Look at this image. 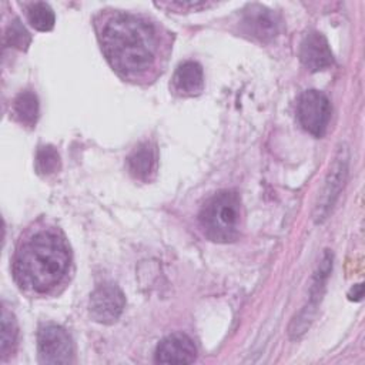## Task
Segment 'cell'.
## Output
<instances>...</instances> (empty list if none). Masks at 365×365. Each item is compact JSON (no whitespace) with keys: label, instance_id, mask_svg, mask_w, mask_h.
Wrapping results in <instances>:
<instances>
[{"label":"cell","instance_id":"obj_1","mask_svg":"<svg viewBox=\"0 0 365 365\" xmlns=\"http://www.w3.org/2000/svg\"><path fill=\"white\" fill-rule=\"evenodd\" d=\"M101 51L127 83L148 86L165 71L174 36L161 21L124 10L106 9L93 20Z\"/></svg>","mask_w":365,"mask_h":365},{"label":"cell","instance_id":"obj_2","mask_svg":"<svg viewBox=\"0 0 365 365\" xmlns=\"http://www.w3.org/2000/svg\"><path fill=\"white\" fill-rule=\"evenodd\" d=\"M11 271L29 298L60 295L73 275V254L61 228L44 218L26 227L14 248Z\"/></svg>","mask_w":365,"mask_h":365},{"label":"cell","instance_id":"obj_3","mask_svg":"<svg viewBox=\"0 0 365 365\" xmlns=\"http://www.w3.org/2000/svg\"><path fill=\"white\" fill-rule=\"evenodd\" d=\"M198 218L205 237L211 241L232 242L238 240L244 225L240 195L232 190L215 192L204 202Z\"/></svg>","mask_w":365,"mask_h":365},{"label":"cell","instance_id":"obj_4","mask_svg":"<svg viewBox=\"0 0 365 365\" xmlns=\"http://www.w3.org/2000/svg\"><path fill=\"white\" fill-rule=\"evenodd\" d=\"M331 104L328 97L318 90L304 91L297 104L299 124L312 135L322 137L331 120Z\"/></svg>","mask_w":365,"mask_h":365},{"label":"cell","instance_id":"obj_5","mask_svg":"<svg viewBox=\"0 0 365 365\" xmlns=\"http://www.w3.org/2000/svg\"><path fill=\"white\" fill-rule=\"evenodd\" d=\"M37 351L41 364H70L73 361V344L67 331L58 325L40 327L37 334Z\"/></svg>","mask_w":365,"mask_h":365},{"label":"cell","instance_id":"obj_6","mask_svg":"<svg viewBox=\"0 0 365 365\" xmlns=\"http://www.w3.org/2000/svg\"><path fill=\"white\" fill-rule=\"evenodd\" d=\"M125 298L121 289L113 284L100 285L90 298V315L100 324H113L123 314Z\"/></svg>","mask_w":365,"mask_h":365},{"label":"cell","instance_id":"obj_7","mask_svg":"<svg viewBox=\"0 0 365 365\" xmlns=\"http://www.w3.org/2000/svg\"><path fill=\"white\" fill-rule=\"evenodd\" d=\"M197 358L192 339L181 332L165 336L155 349L157 364H191Z\"/></svg>","mask_w":365,"mask_h":365},{"label":"cell","instance_id":"obj_8","mask_svg":"<svg viewBox=\"0 0 365 365\" xmlns=\"http://www.w3.org/2000/svg\"><path fill=\"white\" fill-rule=\"evenodd\" d=\"M299 58L309 71L324 70L334 63V56L327 38L317 31L304 37L299 47Z\"/></svg>","mask_w":365,"mask_h":365},{"label":"cell","instance_id":"obj_9","mask_svg":"<svg viewBox=\"0 0 365 365\" xmlns=\"http://www.w3.org/2000/svg\"><path fill=\"white\" fill-rule=\"evenodd\" d=\"M171 90L180 97H195L204 90L202 67L197 61L181 63L171 80Z\"/></svg>","mask_w":365,"mask_h":365},{"label":"cell","instance_id":"obj_10","mask_svg":"<svg viewBox=\"0 0 365 365\" xmlns=\"http://www.w3.org/2000/svg\"><path fill=\"white\" fill-rule=\"evenodd\" d=\"M127 167L130 174L140 181L148 182L157 174L158 155L153 143L144 141L138 144L127 158Z\"/></svg>","mask_w":365,"mask_h":365},{"label":"cell","instance_id":"obj_11","mask_svg":"<svg viewBox=\"0 0 365 365\" xmlns=\"http://www.w3.org/2000/svg\"><path fill=\"white\" fill-rule=\"evenodd\" d=\"M244 26L252 36L268 40L277 34L278 21L275 16L262 6H250L244 14Z\"/></svg>","mask_w":365,"mask_h":365},{"label":"cell","instance_id":"obj_12","mask_svg":"<svg viewBox=\"0 0 365 365\" xmlns=\"http://www.w3.org/2000/svg\"><path fill=\"white\" fill-rule=\"evenodd\" d=\"M13 114L23 125L33 127L38 118L37 96L30 90L19 93L13 101Z\"/></svg>","mask_w":365,"mask_h":365},{"label":"cell","instance_id":"obj_13","mask_svg":"<svg viewBox=\"0 0 365 365\" xmlns=\"http://www.w3.org/2000/svg\"><path fill=\"white\" fill-rule=\"evenodd\" d=\"M29 23L38 31H50L54 27L56 17L47 3H30L27 6Z\"/></svg>","mask_w":365,"mask_h":365},{"label":"cell","instance_id":"obj_14","mask_svg":"<svg viewBox=\"0 0 365 365\" xmlns=\"http://www.w3.org/2000/svg\"><path fill=\"white\" fill-rule=\"evenodd\" d=\"M17 324L14 317L4 308L1 314V358L6 359L10 356L17 345Z\"/></svg>","mask_w":365,"mask_h":365},{"label":"cell","instance_id":"obj_15","mask_svg":"<svg viewBox=\"0 0 365 365\" xmlns=\"http://www.w3.org/2000/svg\"><path fill=\"white\" fill-rule=\"evenodd\" d=\"M60 155L57 150L51 145H43L36 154V170L40 175H50L58 171Z\"/></svg>","mask_w":365,"mask_h":365},{"label":"cell","instance_id":"obj_16","mask_svg":"<svg viewBox=\"0 0 365 365\" xmlns=\"http://www.w3.org/2000/svg\"><path fill=\"white\" fill-rule=\"evenodd\" d=\"M31 37L20 20H14L6 33V44L10 47H16L19 50H27Z\"/></svg>","mask_w":365,"mask_h":365}]
</instances>
